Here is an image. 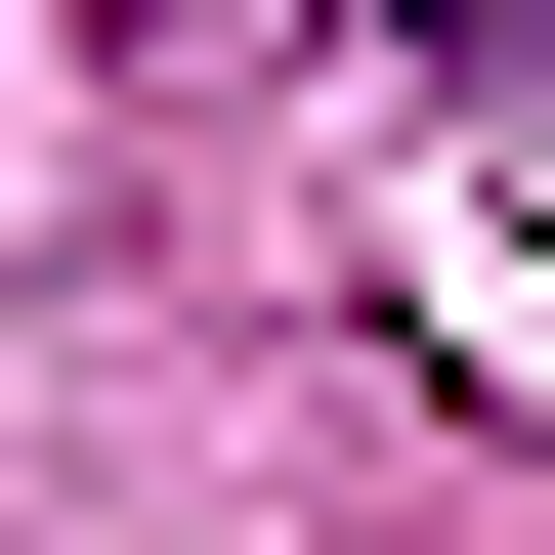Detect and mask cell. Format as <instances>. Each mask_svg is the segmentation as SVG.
Wrapping results in <instances>:
<instances>
[{"mask_svg":"<svg viewBox=\"0 0 555 555\" xmlns=\"http://www.w3.org/2000/svg\"><path fill=\"white\" fill-rule=\"evenodd\" d=\"M427 43H470V86H555V0H427Z\"/></svg>","mask_w":555,"mask_h":555,"instance_id":"cell-1","label":"cell"}]
</instances>
